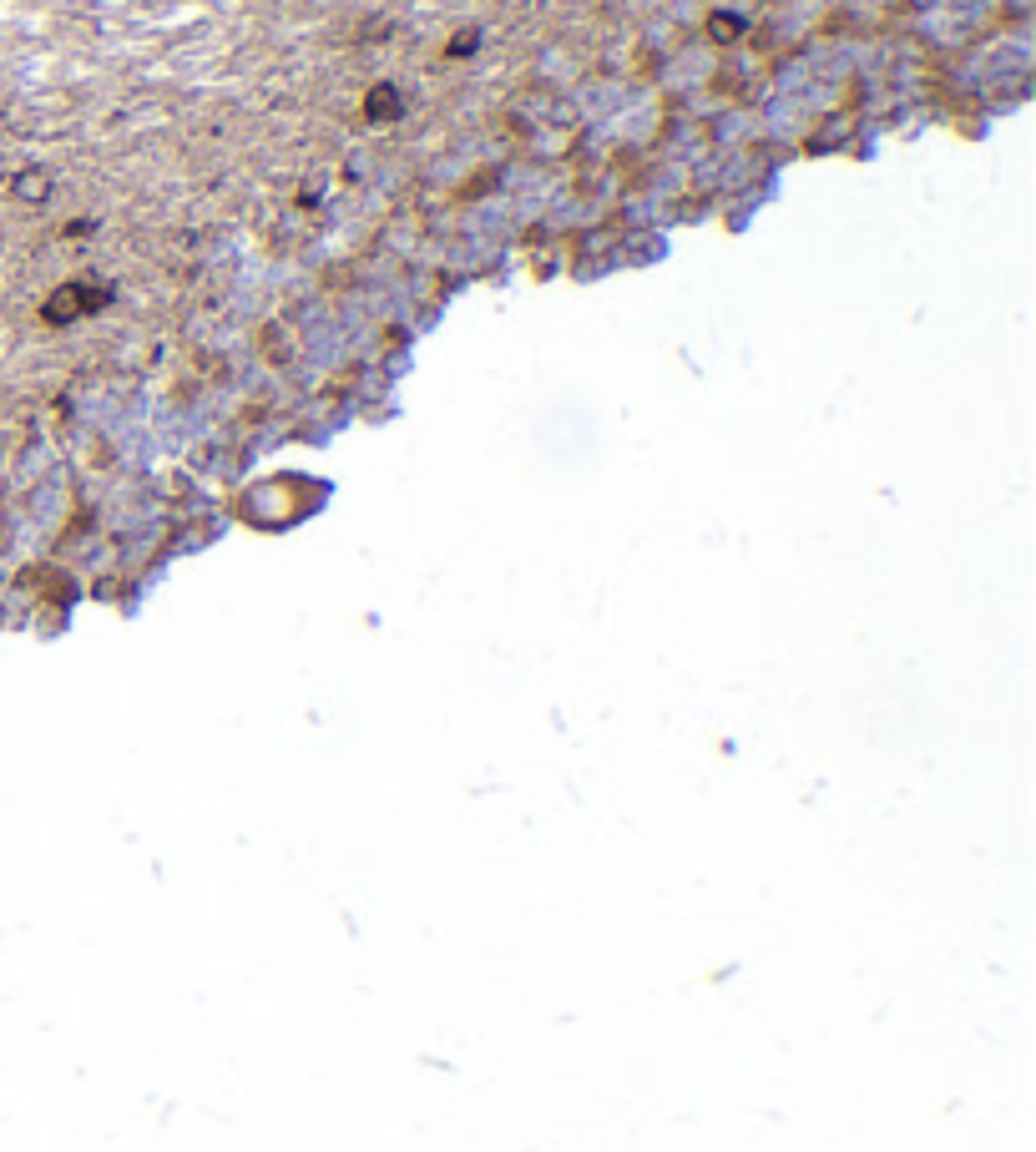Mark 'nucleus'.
Wrapping results in <instances>:
<instances>
[{
    "instance_id": "obj_3",
    "label": "nucleus",
    "mask_w": 1036,
    "mask_h": 1152,
    "mask_svg": "<svg viewBox=\"0 0 1036 1152\" xmlns=\"http://www.w3.org/2000/svg\"><path fill=\"white\" fill-rule=\"evenodd\" d=\"M365 117L369 121H395V117H400V91H395L389 81H380V86L365 97Z\"/></svg>"
},
{
    "instance_id": "obj_1",
    "label": "nucleus",
    "mask_w": 1036,
    "mask_h": 1152,
    "mask_svg": "<svg viewBox=\"0 0 1036 1152\" xmlns=\"http://www.w3.org/2000/svg\"><path fill=\"white\" fill-rule=\"evenodd\" d=\"M106 299H112V288L71 279V283H62V288H51V293H46L41 319H46V323H71V319H82V314H91V308H102Z\"/></svg>"
},
{
    "instance_id": "obj_2",
    "label": "nucleus",
    "mask_w": 1036,
    "mask_h": 1152,
    "mask_svg": "<svg viewBox=\"0 0 1036 1152\" xmlns=\"http://www.w3.org/2000/svg\"><path fill=\"white\" fill-rule=\"evenodd\" d=\"M51 187H56V178H51L46 167H25V172L11 178V192H16L21 202H46V198H51Z\"/></svg>"
},
{
    "instance_id": "obj_5",
    "label": "nucleus",
    "mask_w": 1036,
    "mask_h": 1152,
    "mask_svg": "<svg viewBox=\"0 0 1036 1152\" xmlns=\"http://www.w3.org/2000/svg\"><path fill=\"white\" fill-rule=\"evenodd\" d=\"M475 46H481V36H475V31H460V36H455V40L446 46V56H470Z\"/></svg>"
},
{
    "instance_id": "obj_4",
    "label": "nucleus",
    "mask_w": 1036,
    "mask_h": 1152,
    "mask_svg": "<svg viewBox=\"0 0 1036 1152\" xmlns=\"http://www.w3.org/2000/svg\"><path fill=\"white\" fill-rule=\"evenodd\" d=\"M743 31H749V20L733 16V11H713V16H708V36L713 40H738Z\"/></svg>"
}]
</instances>
